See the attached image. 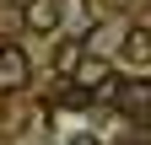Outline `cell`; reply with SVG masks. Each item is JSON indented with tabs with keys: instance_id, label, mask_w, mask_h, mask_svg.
<instances>
[{
	"instance_id": "6",
	"label": "cell",
	"mask_w": 151,
	"mask_h": 145,
	"mask_svg": "<svg viewBox=\"0 0 151 145\" xmlns=\"http://www.w3.org/2000/svg\"><path fill=\"white\" fill-rule=\"evenodd\" d=\"M70 145H97V140H81V134H76V140H70Z\"/></svg>"
},
{
	"instance_id": "3",
	"label": "cell",
	"mask_w": 151,
	"mask_h": 145,
	"mask_svg": "<svg viewBox=\"0 0 151 145\" xmlns=\"http://www.w3.org/2000/svg\"><path fill=\"white\" fill-rule=\"evenodd\" d=\"M119 59H124V65H151V27H124Z\"/></svg>"
},
{
	"instance_id": "4",
	"label": "cell",
	"mask_w": 151,
	"mask_h": 145,
	"mask_svg": "<svg viewBox=\"0 0 151 145\" xmlns=\"http://www.w3.org/2000/svg\"><path fill=\"white\" fill-rule=\"evenodd\" d=\"M113 97H119L129 113H151V81H135V86L119 81V92H113Z\"/></svg>"
},
{
	"instance_id": "5",
	"label": "cell",
	"mask_w": 151,
	"mask_h": 145,
	"mask_svg": "<svg viewBox=\"0 0 151 145\" xmlns=\"http://www.w3.org/2000/svg\"><path fill=\"white\" fill-rule=\"evenodd\" d=\"M81 54H86V43H81V38H60V48H54V70H60V75H70Z\"/></svg>"
},
{
	"instance_id": "1",
	"label": "cell",
	"mask_w": 151,
	"mask_h": 145,
	"mask_svg": "<svg viewBox=\"0 0 151 145\" xmlns=\"http://www.w3.org/2000/svg\"><path fill=\"white\" fill-rule=\"evenodd\" d=\"M32 75V65H27V54L16 48V43H0V92H22Z\"/></svg>"
},
{
	"instance_id": "2",
	"label": "cell",
	"mask_w": 151,
	"mask_h": 145,
	"mask_svg": "<svg viewBox=\"0 0 151 145\" xmlns=\"http://www.w3.org/2000/svg\"><path fill=\"white\" fill-rule=\"evenodd\" d=\"M22 27L38 32V38L60 32V0H27V6H22Z\"/></svg>"
}]
</instances>
